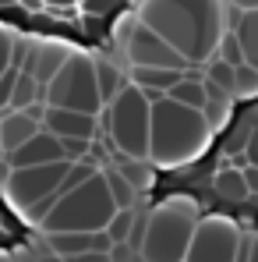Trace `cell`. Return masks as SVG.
I'll use <instances>...</instances> for the list:
<instances>
[{
  "mask_svg": "<svg viewBox=\"0 0 258 262\" xmlns=\"http://www.w3.org/2000/svg\"><path fill=\"white\" fill-rule=\"evenodd\" d=\"M187 142H209V131H205V117L198 110H187V106H177L173 99L159 96L152 103V124H149V152H180Z\"/></svg>",
  "mask_w": 258,
  "mask_h": 262,
  "instance_id": "6",
  "label": "cell"
},
{
  "mask_svg": "<svg viewBox=\"0 0 258 262\" xmlns=\"http://www.w3.org/2000/svg\"><path fill=\"white\" fill-rule=\"evenodd\" d=\"M226 32L233 36V43L241 50V60L258 71V7L255 11H230Z\"/></svg>",
  "mask_w": 258,
  "mask_h": 262,
  "instance_id": "13",
  "label": "cell"
},
{
  "mask_svg": "<svg viewBox=\"0 0 258 262\" xmlns=\"http://www.w3.org/2000/svg\"><path fill=\"white\" fill-rule=\"evenodd\" d=\"M124 53H128L131 68H170V71H187V60L170 50L152 29H145L142 21H131V32L124 36Z\"/></svg>",
  "mask_w": 258,
  "mask_h": 262,
  "instance_id": "10",
  "label": "cell"
},
{
  "mask_svg": "<svg viewBox=\"0 0 258 262\" xmlns=\"http://www.w3.org/2000/svg\"><path fill=\"white\" fill-rule=\"evenodd\" d=\"M167 99H173L177 106H187V110H205V103H209V92H205V82L202 78H195V75H184L177 85L167 92Z\"/></svg>",
  "mask_w": 258,
  "mask_h": 262,
  "instance_id": "15",
  "label": "cell"
},
{
  "mask_svg": "<svg viewBox=\"0 0 258 262\" xmlns=\"http://www.w3.org/2000/svg\"><path fill=\"white\" fill-rule=\"evenodd\" d=\"M46 163H67L64 160V145L60 138H53L50 131H36L25 145H18L14 152L4 156V167L7 170H25V167H46Z\"/></svg>",
  "mask_w": 258,
  "mask_h": 262,
  "instance_id": "11",
  "label": "cell"
},
{
  "mask_svg": "<svg viewBox=\"0 0 258 262\" xmlns=\"http://www.w3.org/2000/svg\"><path fill=\"white\" fill-rule=\"evenodd\" d=\"M71 163H46V167H25V170H7L4 174V202L25 220L46 195L57 191Z\"/></svg>",
  "mask_w": 258,
  "mask_h": 262,
  "instance_id": "7",
  "label": "cell"
},
{
  "mask_svg": "<svg viewBox=\"0 0 258 262\" xmlns=\"http://www.w3.org/2000/svg\"><path fill=\"white\" fill-rule=\"evenodd\" d=\"M67 262H113V252H85V255H75Z\"/></svg>",
  "mask_w": 258,
  "mask_h": 262,
  "instance_id": "17",
  "label": "cell"
},
{
  "mask_svg": "<svg viewBox=\"0 0 258 262\" xmlns=\"http://www.w3.org/2000/svg\"><path fill=\"white\" fill-rule=\"evenodd\" d=\"M11 50H14V36H11V29L0 25V75H4V68L11 64Z\"/></svg>",
  "mask_w": 258,
  "mask_h": 262,
  "instance_id": "16",
  "label": "cell"
},
{
  "mask_svg": "<svg viewBox=\"0 0 258 262\" xmlns=\"http://www.w3.org/2000/svg\"><path fill=\"white\" fill-rule=\"evenodd\" d=\"M244 248V230H237L226 220H209L187 245L184 262H237Z\"/></svg>",
  "mask_w": 258,
  "mask_h": 262,
  "instance_id": "9",
  "label": "cell"
},
{
  "mask_svg": "<svg viewBox=\"0 0 258 262\" xmlns=\"http://www.w3.org/2000/svg\"><path fill=\"white\" fill-rule=\"evenodd\" d=\"M187 71H170V68H131V85H138L149 96H167Z\"/></svg>",
  "mask_w": 258,
  "mask_h": 262,
  "instance_id": "14",
  "label": "cell"
},
{
  "mask_svg": "<svg viewBox=\"0 0 258 262\" xmlns=\"http://www.w3.org/2000/svg\"><path fill=\"white\" fill-rule=\"evenodd\" d=\"M134 14V21H142L170 50H177L187 68L216 60L219 39L226 32L219 0H142Z\"/></svg>",
  "mask_w": 258,
  "mask_h": 262,
  "instance_id": "2",
  "label": "cell"
},
{
  "mask_svg": "<svg viewBox=\"0 0 258 262\" xmlns=\"http://www.w3.org/2000/svg\"><path fill=\"white\" fill-rule=\"evenodd\" d=\"M173 199H187L205 220L258 234V92L226 106L219 128L191 160L152 170L145 206L156 209Z\"/></svg>",
  "mask_w": 258,
  "mask_h": 262,
  "instance_id": "1",
  "label": "cell"
},
{
  "mask_svg": "<svg viewBox=\"0 0 258 262\" xmlns=\"http://www.w3.org/2000/svg\"><path fill=\"white\" fill-rule=\"evenodd\" d=\"M43 131H50L53 138H82V142H96L103 128H99V117H92V114L46 106L43 110Z\"/></svg>",
  "mask_w": 258,
  "mask_h": 262,
  "instance_id": "12",
  "label": "cell"
},
{
  "mask_svg": "<svg viewBox=\"0 0 258 262\" xmlns=\"http://www.w3.org/2000/svg\"><path fill=\"white\" fill-rule=\"evenodd\" d=\"M191 245V227L173 213H163L159 220L145 223L142 234V255L149 262H184Z\"/></svg>",
  "mask_w": 258,
  "mask_h": 262,
  "instance_id": "8",
  "label": "cell"
},
{
  "mask_svg": "<svg viewBox=\"0 0 258 262\" xmlns=\"http://www.w3.org/2000/svg\"><path fill=\"white\" fill-rule=\"evenodd\" d=\"M152 103L156 96L142 92L138 85L117 89V96L106 103V117L99 121V142L106 149V156L113 160H128V163H142L149 156V124H152Z\"/></svg>",
  "mask_w": 258,
  "mask_h": 262,
  "instance_id": "3",
  "label": "cell"
},
{
  "mask_svg": "<svg viewBox=\"0 0 258 262\" xmlns=\"http://www.w3.org/2000/svg\"><path fill=\"white\" fill-rule=\"evenodd\" d=\"M46 106L57 110H78V114H99L103 96H99V78H96V60L88 53H71L64 57L60 71L46 85Z\"/></svg>",
  "mask_w": 258,
  "mask_h": 262,
  "instance_id": "5",
  "label": "cell"
},
{
  "mask_svg": "<svg viewBox=\"0 0 258 262\" xmlns=\"http://www.w3.org/2000/svg\"><path fill=\"white\" fill-rule=\"evenodd\" d=\"M117 213L113 199H110V188H106V177L103 170L82 181L78 188H71L67 195H60L53 202V209L43 216L46 234H67V230H82V234H92V230H103Z\"/></svg>",
  "mask_w": 258,
  "mask_h": 262,
  "instance_id": "4",
  "label": "cell"
}]
</instances>
